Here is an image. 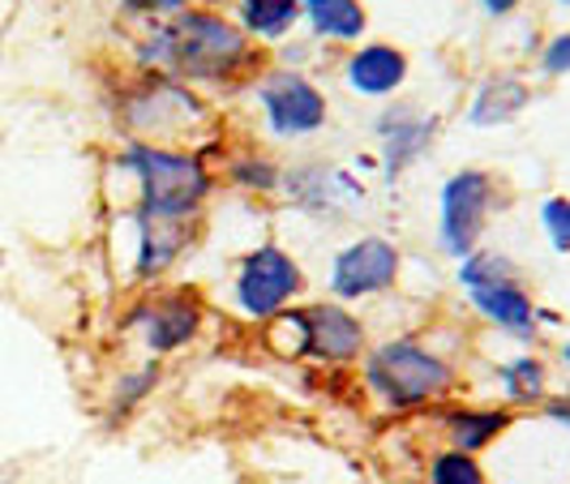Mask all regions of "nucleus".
<instances>
[{"instance_id":"nucleus-18","label":"nucleus","mask_w":570,"mask_h":484,"mask_svg":"<svg viewBox=\"0 0 570 484\" xmlns=\"http://www.w3.org/2000/svg\"><path fill=\"white\" fill-rule=\"evenodd\" d=\"M301 18L322 43H356L370 27L361 0H301Z\"/></svg>"},{"instance_id":"nucleus-2","label":"nucleus","mask_w":570,"mask_h":484,"mask_svg":"<svg viewBox=\"0 0 570 484\" xmlns=\"http://www.w3.org/2000/svg\"><path fill=\"white\" fill-rule=\"evenodd\" d=\"M134 176L138 201L134 219H155V224H194L206 198L215 194V176L206 159L194 150L155 142H129L116 159Z\"/></svg>"},{"instance_id":"nucleus-23","label":"nucleus","mask_w":570,"mask_h":484,"mask_svg":"<svg viewBox=\"0 0 570 484\" xmlns=\"http://www.w3.org/2000/svg\"><path fill=\"white\" fill-rule=\"evenodd\" d=\"M228 176L232 185H240V189H254V194H275L279 185H284V171L275 168L266 155H240V159H232L228 164Z\"/></svg>"},{"instance_id":"nucleus-1","label":"nucleus","mask_w":570,"mask_h":484,"mask_svg":"<svg viewBox=\"0 0 570 484\" xmlns=\"http://www.w3.org/2000/svg\"><path fill=\"white\" fill-rule=\"evenodd\" d=\"M142 60L176 82H236L240 73H262V52L245 27L210 9H185L146 34Z\"/></svg>"},{"instance_id":"nucleus-9","label":"nucleus","mask_w":570,"mask_h":484,"mask_svg":"<svg viewBox=\"0 0 570 484\" xmlns=\"http://www.w3.org/2000/svg\"><path fill=\"white\" fill-rule=\"evenodd\" d=\"M403 270V254L391 236H356L352 245H343L340 254L331 257L326 266V284L335 292L340 305H352V300H373L382 292L400 284Z\"/></svg>"},{"instance_id":"nucleus-17","label":"nucleus","mask_w":570,"mask_h":484,"mask_svg":"<svg viewBox=\"0 0 570 484\" xmlns=\"http://www.w3.org/2000/svg\"><path fill=\"white\" fill-rule=\"evenodd\" d=\"M138 224V279L155 284L171 270V261L189 249V224H155V219H134Z\"/></svg>"},{"instance_id":"nucleus-11","label":"nucleus","mask_w":570,"mask_h":484,"mask_svg":"<svg viewBox=\"0 0 570 484\" xmlns=\"http://www.w3.org/2000/svg\"><path fill=\"white\" fill-rule=\"evenodd\" d=\"M287 198L296 201V210L317 215V219H347L356 215V206L365 201V185L347 168H331V164H301V168L284 171Z\"/></svg>"},{"instance_id":"nucleus-26","label":"nucleus","mask_w":570,"mask_h":484,"mask_svg":"<svg viewBox=\"0 0 570 484\" xmlns=\"http://www.w3.org/2000/svg\"><path fill=\"white\" fill-rule=\"evenodd\" d=\"M194 0H120L125 13H146V18H176L185 13Z\"/></svg>"},{"instance_id":"nucleus-22","label":"nucleus","mask_w":570,"mask_h":484,"mask_svg":"<svg viewBox=\"0 0 570 484\" xmlns=\"http://www.w3.org/2000/svg\"><path fill=\"white\" fill-rule=\"evenodd\" d=\"M425 484H489V476L476 455L446 446V451H438V455L429 458Z\"/></svg>"},{"instance_id":"nucleus-13","label":"nucleus","mask_w":570,"mask_h":484,"mask_svg":"<svg viewBox=\"0 0 570 484\" xmlns=\"http://www.w3.org/2000/svg\"><path fill=\"white\" fill-rule=\"evenodd\" d=\"M468 300H472V309L485 317L489 326H498V330L511 335V339L528 343L541 335L544 309H537L532 292L519 284V275L498 279V284H489V287H476V292H468ZM544 322H553V317H544Z\"/></svg>"},{"instance_id":"nucleus-5","label":"nucleus","mask_w":570,"mask_h":484,"mask_svg":"<svg viewBox=\"0 0 570 484\" xmlns=\"http://www.w3.org/2000/svg\"><path fill=\"white\" fill-rule=\"evenodd\" d=\"M206 103H202L194 90H185V82H176L168 73L150 69L142 82L129 90L125 108H120V120L125 129L134 134V142H155L168 146L176 142L180 134L198 129V120Z\"/></svg>"},{"instance_id":"nucleus-30","label":"nucleus","mask_w":570,"mask_h":484,"mask_svg":"<svg viewBox=\"0 0 570 484\" xmlns=\"http://www.w3.org/2000/svg\"><path fill=\"white\" fill-rule=\"evenodd\" d=\"M558 4H570V0H558Z\"/></svg>"},{"instance_id":"nucleus-8","label":"nucleus","mask_w":570,"mask_h":484,"mask_svg":"<svg viewBox=\"0 0 570 484\" xmlns=\"http://www.w3.org/2000/svg\"><path fill=\"white\" fill-rule=\"evenodd\" d=\"M262 120L275 138H314L331 120L326 95L301 69H266L254 86Z\"/></svg>"},{"instance_id":"nucleus-28","label":"nucleus","mask_w":570,"mask_h":484,"mask_svg":"<svg viewBox=\"0 0 570 484\" xmlns=\"http://www.w3.org/2000/svg\"><path fill=\"white\" fill-rule=\"evenodd\" d=\"M481 4H485L489 18H507V13H514L523 0H481Z\"/></svg>"},{"instance_id":"nucleus-3","label":"nucleus","mask_w":570,"mask_h":484,"mask_svg":"<svg viewBox=\"0 0 570 484\" xmlns=\"http://www.w3.org/2000/svg\"><path fill=\"white\" fill-rule=\"evenodd\" d=\"M365 386L386 412H412L442 403L459 386V377L442 352L412 335H400L365 352Z\"/></svg>"},{"instance_id":"nucleus-14","label":"nucleus","mask_w":570,"mask_h":484,"mask_svg":"<svg viewBox=\"0 0 570 484\" xmlns=\"http://www.w3.org/2000/svg\"><path fill=\"white\" fill-rule=\"evenodd\" d=\"M343 82L361 99H386L407 82V52L395 43H361L343 60Z\"/></svg>"},{"instance_id":"nucleus-20","label":"nucleus","mask_w":570,"mask_h":484,"mask_svg":"<svg viewBox=\"0 0 570 484\" xmlns=\"http://www.w3.org/2000/svg\"><path fill=\"white\" fill-rule=\"evenodd\" d=\"M498 377H502V395L514 407H537L549 399V373L541 356H519L511 365H502Z\"/></svg>"},{"instance_id":"nucleus-24","label":"nucleus","mask_w":570,"mask_h":484,"mask_svg":"<svg viewBox=\"0 0 570 484\" xmlns=\"http://www.w3.org/2000/svg\"><path fill=\"white\" fill-rule=\"evenodd\" d=\"M541 228L558 254H570V198L567 194L541 201Z\"/></svg>"},{"instance_id":"nucleus-21","label":"nucleus","mask_w":570,"mask_h":484,"mask_svg":"<svg viewBox=\"0 0 570 484\" xmlns=\"http://www.w3.org/2000/svg\"><path fill=\"white\" fill-rule=\"evenodd\" d=\"M511 275H519L514 261L507 254H498V249H476V254L463 257L455 270V279L463 292H476V287H489V284H498V279H511Z\"/></svg>"},{"instance_id":"nucleus-12","label":"nucleus","mask_w":570,"mask_h":484,"mask_svg":"<svg viewBox=\"0 0 570 484\" xmlns=\"http://www.w3.org/2000/svg\"><path fill=\"white\" fill-rule=\"evenodd\" d=\"M377 138H382V176L400 180L416 159H425L438 138V116L421 112L416 103H391L377 116Z\"/></svg>"},{"instance_id":"nucleus-4","label":"nucleus","mask_w":570,"mask_h":484,"mask_svg":"<svg viewBox=\"0 0 570 484\" xmlns=\"http://www.w3.org/2000/svg\"><path fill=\"white\" fill-rule=\"evenodd\" d=\"M305 266L287 254L284 245L266 240L236 261L232 275V300L249 322H275V317L292 309V300L305 292Z\"/></svg>"},{"instance_id":"nucleus-6","label":"nucleus","mask_w":570,"mask_h":484,"mask_svg":"<svg viewBox=\"0 0 570 484\" xmlns=\"http://www.w3.org/2000/svg\"><path fill=\"white\" fill-rule=\"evenodd\" d=\"M275 330H287V356H314L322 365H347L365 356V322L340 300H317L305 309H284L271 322Z\"/></svg>"},{"instance_id":"nucleus-27","label":"nucleus","mask_w":570,"mask_h":484,"mask_svg":"<svg viewBox=\"0 0 570 484\" xmlns=\"http://www.w3.org/2000/svg\"><path fill=\"white\" fill-rule=\"evenodd\" d=\"M544 416L570 428V395H562V399H544Z\"/></svg>"},{"instance_id":"nucleus-7","label":"nucleus","mask_w":570,"mask_h":484,"mask_svg":"<svg viewBox=\"0 0 570 484\" xmlns=\"http://www.w3.org/2000/svg\"><path fill=\"white\" fill-rule=\"evenodd\" d=\"M493 201H498L493 171L459 168L455 176H446L442 194H438V249L455 261L476 254L489 228V215H493Z\"/></svg>"},{"instance_id":"nucleus-16","label":"nucleus","mask_w":570,"mask_h":484,"mask_svg":"<svg viewBox=\"0 0 570 484\" xmlns=\"http://www.w3.org/2000/svg\"><path fill=\"white\" fill-rule=\"evenodd\" d=\"M511 421L514 416L507 407H446L442 412V428H446L451 451H468V455L489 451L511 428Z\"/></svg>"},{"instance_id":"nucleus-29","label":"nucleus","mask_w":570,"mask_h":484,"mask_svg":"<svg viewBox=\"0 0 570 484\" xmlns=\"http://www.w3.org/2000/svg\"><path fill=\"white\" fill-rule=\"evenodd\" d=\"M558 356H562V365L570 369V343H562V352H558Z\"/></svg>"},{"instance_id":"nucleus-19","label":"nucleus","mask_w":570,"mask_h":484,"mask_svg":"<svg viewBox=\"0 0 570 484\" xmlns=\"http://www.w3.org/2000/svg\"><path fill=\"white\" fill-rule=\"evenodd\" d=\"M236 9L254 43H279L301 18V0H236Z\"/></svg>"},{"instance_id":"nucleus-10","label":"nucleus","mask_w":570,"mask_h":484,"mask_svg":"<svg viewBox=\"0 0 570 484\" xmlns=\"http://www.w3.org/2000/svg\"><path fill=\"white\" fill-rule=\"evenodd\" d=\"M202 296L189 287H164V292H150L146 300H138L129 309V326L142 335V343L155 356H168L180 352L185 343L202 330Z\"/></svg>"},{"instance_id":"nucleus-25","label":"nucleus","mask_w":570,"mask_h":484,"mask_svg":"<svg viewBox=\"0 0 570 484\" xmlns=\"http://www.w3.org/2000/svg\"><path fill=\"white\" fill-rule=\"evenodd\" d=\"M541 73L544 78H567L570 73V30H558L553 39H544Z\"/></svg>"},{"instance_id":"nucleus-15","label":"nucleus","mask_w":570,"mask_h":484,"mask_svg":"<svg viewBox=\"0 0 570 484\" xmlns=\"http://www.w3.org/2000/svg\"><path fill=\"white\" fill-rule=\"evenodd\" d=\"M528 99H532V90H528L523 78L493 73V78H485V82L476 86V95L468 103V125H476V129H502V125H511L514 116L528 108Z\"/></svg>"}]
</instances>
